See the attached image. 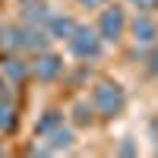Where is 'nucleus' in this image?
I'll return each instance as SVG.
<instances>
[{
  "mask_svg": "<svg viewBox=\"0 0 158 158\" xmlns=\"http://www.w3.org/2000/svg\"><path fill=\"white\" fill-rule=\"evenodd\" d=\"M82 3H85V6H98L101 0H82Z\"/></svg>",
  "mask_w": 158,
  "mask_h": 158,
  "instance_id": "4468645a",
  "label": "nucleus"
},
{
  "mask_svg": "<svg viewBox=\"0 0 158 158\" xmlns=\"http://www.w3.org/2000/svg\"><path fill=\"white\" fill-rule=\"evenodd\" d=\"M133 35H136L139 44H152L155 38H158V25H155L149 16H136V22H133Z\"/></svg>",
  "mask_w": 158,
  "mask_h": 158,
  "instance_id": "39448f33",
  "label": "nucleus"
},
{
  "mask_svg": "<svg viewBox=\"0 0 158 158\" xmlns=\"http://www.w3.org/2000/svg\"><path fill=\"white\" fill-rule=\"evenodd\" d=\"M76 32V22L70 16H51L48 19V35L51 38H70Z\"/></svg>",
  "mask_w": 158,
  "mask_h": 158,
  "instance_id": "423d86ee",
  "label": "nucleus"
},
{
  "mask_svg": "<svg viewBox=\"0 0 158 158\" xmlns=\"http://www.w3.org/2000/svg\"><path fill=\"white\" fill-rule=\"evenodd\" d=\"M25 19H29L32 25H48V19H51V10H48V3H29V13H25Z\"/></svg>",
  "mask_w": 158,
  "mask_h": 158,
  "instance_id": "1a4fd4ad",
  "label": "nucleus"
},
{
  "mask_svg": "<svg viewBox=\"0 0 158 158\" xmlns=\"http://www.w3.org/2000/svg\"><path fill=\"white\" fill-rule=\"evenodd\" d=\"M92 104H76L73 108V114H76V123H92Z\"/></svg>",
  "mask_w": 158,
  "mask_h": 158,
  "instance_id": "f8f14e48",
  "label": "nucleus"
},
{
  "mask_svg": "<svg viewBox=\"0 0 158 158\" xmlns=\"http://www.w3.org/2000/svg\"><path fill=\"white\" fill-rule=\"evenodd\" d=\"M48 136V152H60V149H70L73 146V130H63V127H54Z\"/></svg>",
  "mask_w": 158,
  "mask_h": 158,
  "instance_id": "0eeeda50",
  "label": "nucleus"
},
{
  "mask_svg": "<svg viewBox=\"0 0 158 158\" xmlns=\"http://www.w3.org/2000/svg\"><path fill=\"white\" fill-rule=\"evenodd\" d=\"M60 123H63V114H57V111H48V114L41 117V120H38V127H35V130L44 136V133H51V130H54V127H60Z\"/></svg>",
  "mask_w": 158,
  "mask_h": 158,
  "instance_id": "9b49d317",
  "label": "nucleus"
},
{
  "mask_svg": "<svg viewBox=\"0 0 158 158\" xmlns=\"http://www.w3.org/2000/svg\"><path fill=\"white\" fill-rule=\"evenodd\" d=\"M60 73H63V60L60 57H54V54H41V57H38L35 76L41 79V82H51V79H57Z\"/></svg>",
  "mask_w": 158,
  "mask_h": 158,
  "instance_id": "20e7f679",
  "label": "nucleus"
},
{
  "mask_svg": "<svg viewBox=\"0 0 158 158\" xmlns=\"http://www.w3.org/2000/svg\"><path fill=\"white\" fill-rule=\"evenodd\" d=\"M123 29H127V19H123V13L117 6L101 13V22H98V38H101V41H120Z\"/></svg>",
  "mask_w": 158,
  "mask_h": 158,
  "instance_id": "7ed1b4c3",
  "label": "nucleus"
},
{
  "mask_svg": "<svg viewBox=\"0 0 158 158\" xmlns=\"http://www.w3.org/2000/svg\"><path fill=\"white\" fill-rule=\"evenodd\" d=\"M133 3H136L139 10H155V6H158V0H133Z\"/></svg>",
  "mask_w": 158,
  "mask_h": 158,
  "instance_id": "ddd939ff",
  "label": "nucleus"
},
{
  "mask_svg": "<svg viewBox=\"0 0 158 158\" xmlns=\"http://www.w3.org/2000/svg\"><path fill=\"white\" fill-rule=\"evenodd\" d=\"M123 104H127V98H123V89L117 82H98L95 92H92V108L101 117H117L123 111Z\"/></svg>",
  "mask_w": 158,
  "mask_h": 158,
  "instance_id": "f257e3e1",
  "label": "nucleus"
},
{
  "mask_svg": "<svg viewBox=\"0 0 158 158\" xmlns=\"http://www.w3.org/2000/svg\"><path fill=\"white\" fill-rule=\"evenodd\" d=\"M67 41H70L73 54L79 60H98L101 57V38H98V32L85 29V25H76V32L67 38Z\"/></svg>",
  "mask_w": 158,
  "mask_h": 158,
  "instance_id": "f03ea898",
  "label": "nucleus"
},
{
  "mask_svg": "<svg viewBox=\"0 0 158 158\" xmlns=\"http://www.w3.org/2000/svg\"><path fill=\"white\" fill-rule=\"evenodd\" d=\"M0 130H16V111H13V104L6 98H0Z\"/></svg>",
  "mask_w": 158,
  "mask_h": 158,
  "instance_id": "9d476101",
  "label": "nucleus"
},
{
  "mask_svg": "<svg viewBox=\"0 0 158 158\" xmlns=\"http://www.w3.org/2000/svg\"><path fill=\"white\" fill-rule=\"evenodd\" d=\"M3 76L10 79V82H16V85H22L25 79H29V67L19 60V57H10L6 63H3Z\"/></svg>",
  "mask_w": 158,
  "mask_h": 158,
  "instance_id": "6e6552de",
  "label": "nucleus"
}]
</instances>
